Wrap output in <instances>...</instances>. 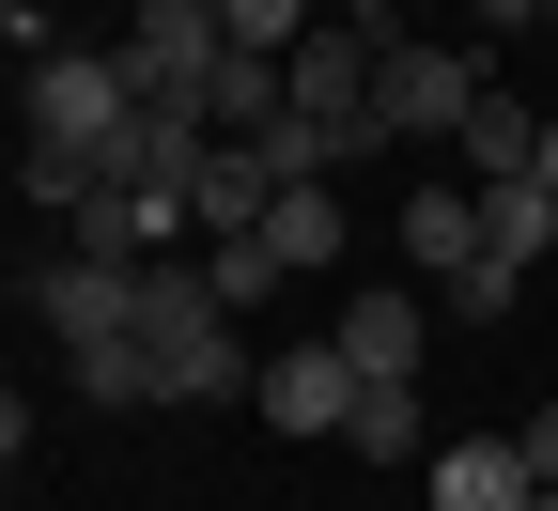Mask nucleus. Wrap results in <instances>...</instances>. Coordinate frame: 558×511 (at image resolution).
Wrapping results in <instances>:
<instances>
[{"instance_id": "f257e3e1", "label": "nucleus", "mask_w": 558, "mask_h": 511, "mask_svg": "<svg viewBox=\"0 0 558 511\" xmlns=\"http://www.w3.org/2000/svg\"><path fill=\"white\" fill-rule=\"evenodd\" d=\"M140 341H156V403H248V388H264V356H248V326L218 311L202 248L140 279Z\"/></svg>"}, {"instance_id": "f03ea898", "label": "nucleus", "mask_w": 558, "mask_h": 511, "mask_svg": "<svg viewBox=\"0 0 558 511\" xmlns=\"http://www.w3.org/2000/svg\"><path fill=\"white\" fill-rule=\"evenodd\" d=\"M497 94L481 78V47H435V32H388V62H373V139L403 156V139H465V109Z\"/></svg>"}, {"instance_id": "7ed1b4c3", "label": "nucleus", "mask_w": 558, "mask_h": 511, "mask_svg": "<svg viewBox=\"0 0 558 511\" xmlns=\"http://www.w3.org/2000/svg\"><path fill=\"white\" fill-rule=\"evenodd\" d=\"M140 279H156V264H78V248H62V264L16 279V295H32V326L62 356H94V341H140Z\"/></svg>"}, {"instance_id": "20e7f679", "label": "nucleus", "mask_w": 558, "mask_h": 511, "mask_svg": "<svg viewBox=\"0 0 558 511\" xmlns=\"http://www.w3.org/2000/svg\"><path fill=\"white\" fill-rule=\"evenodd\" d=\"M124 62H140V109H202V78L233 62V32H218V0H140Z\"/></svg>"}, {"instance_id": "39448f33", "label": "nucleus", "mask_w": 558, "mask_h": 511, "mask_svg": "<svg viewBox=\"0 0 558 511\" xmlns=\"http://www.w3.org/2000/svg\"><path fill=\"white\" fill-rule=\"evenodd\" d=\"M248 403H264L279 434H311V450H341V418H357V356H341V341H279Z\"/></svg>"}, {"instance_id": "423d86ee", "label": "nucleus", "mask_w": 558, "mask_h": 511, "mask_svg": "<svg viewBox=\"0 0 558 511\" xmlns=\"http://www.w3.org/2000/svg\"><path fill=\"white\" fill-rule=\"evenodd\" d=\"M341 356H357V388H418V341H435V311L403 295V279H357L341 295V326H326Z\"/></svg>"}, {"instance_id": "0eeeda50", "label": "nucleus", "mask_w": 558, "mask_h": 511, "mask_svg": "<svg viewBox=\"0 0 558 511\" xmlns=\"http://www.w3.org/2000/svg\"><path fill=\"white\" fill-rule=\"evenodd\" d=\"M264 217H279L264 139H218V156H202V186H186V248H233V233H264Z\"/></svg>"}, {"instance_id": "6e6552de", "label": "nucleus", "mask_w": 558, "mask_h": 511, "mask_svg": "<svg viewBox=\"0 0 558 511\" xmlns=\"http://www.w3.org/2000/svg\"><path fill=\"white\" fill-rule=\"evenodd\" d=\"M543 480H527V450L512 434H450L435 465H418V511H527Z\"/></svg>"}, {"instance_id": "1a4fd4ad", "label": "nucleus", "mask_w": 558, "mask_h": 511, "mask_svg": "<svg viewBox=\"0 0 558 511\" xmlns=\"http://www.w3.org/2000/svg\"><path fill=\"white\" fill-rule=\"evenodd\" d=\"M403 264H435V279L481 264V186H465V171H418V186H403Z\"/></svg>"}, {"instance_id": "9d476101", "label": "nucleus", "mask_w": 558, "mask_h": 511, "mask_svg": "<svg viewBox=\"0 0 558 511\" xmlns=\"http://www.w3.org/2000/svg\"><path fill=\"white\" fill-rule=\"evenodd\" d=\"M264 248H279V279H326L341 248H357V217H341V186H279V217H264Z\"/></svg>"}, {"instance_id": "9b49d317", "label": "nucleus", "mask_w": 558, "mask_h": 511, "mask_svg": "<svg viewBox=\"0 0 558 511\" xmlns=\"http://www.w3.org/2000/svg\"><path fill=\"white\" fill-rule=\"evenodd\" d=\"M450 171H465V186H527V171H543V124H527L512 94H481L465 139H450Z\"/></svg>"}, {"instance_id": "f8f14e48", "label": "nucleus", "mask_w": 558, "mask_h": 511, "mask_svg": "<svg viewBox=\"0 0 558 511\" xmlns=\"http://www.w3.org/2000/svg\"><path fill=\"white\" fill-rule=\"evenodd\" d=\"M481 264H558V186H481Z\"/></svg>"}, {"instance_id": "ddd939ff", "label": "nucleus", "mask_w": 558, "mask_h": 511, "mask_svg": "<svg viewBox=\"0 0 558 511\" xmlns=\"http://www.w3.org/2000/svg\"><path fill=\"white\" fill-rule=\"evenodd\" d=\"M341 465H435V434H418V388H357V418H341Z\"/></svg>"}, {"instance_id": "4468645a", "label": "nucleus", "mask_w": 558, "mask_h": 511, "mask_svg": "<svg viewBox=\"0 0 558 511\" xmlns=\"http://www.w3.org/2000/svg\"><path fill=\"white\" fill-rule=\"evenodd\" d=\"M218 32H233L248 62H295V47L326 32V0H218Z\"/></svg>"}, {"instance_id": "2eb2a0df", "label": "nucleus", "mask_w": 558, "mask_h": 511, "mask_svg": "<svg viewBox=\"0 0 558 511\" xmlns=\"http://www.w3.org/2000/svg\"><path fill=\"white\" fill-rule=\"evenodd\" d=\"M202 279H218V311L248 326V311L279 295V248H264V233H233V248H202Z\"/></svg>"}, {"instance_id": "dca6fc26", "label": "nucleus", "mask_w": 558, "mask_h": 511, "mask_svg": "<svg viewBox=\"0 0 558 511\" xmlns=\"http://www.w3.org/2000/svg\"><path fill=\"white\" fill-rule=\"evenodd\" d=\"M435 311H450V326H497V311H512V264H465V279H435Z\"/></svg>"}, {"instance_id": "f3484780", "label": "nucleus", "mask_w": 558, "mask_h": 511, "mask_svg": "<svg viewBox=\"0 0 558 511\" xmlns=\"http://www.w3.org/2000/svg\"><path fill=\"white\" fill-rule=\"evenodd\" d=\"M512 450H527V480L558 496V403H527V418H512Z\"/></svg>"}, {"instance_id": "a211bd4d", "label": "nucleus", "mask_w": 558, "mask_h": 511, "mask_svg": "<svg viewBox=\"0 0 558 511\" xmlns=\"http://www.w3.org/2000/svg\"><path fill=\"white\" fill-rule=\"evenodd\" d=\"M465 16H481V32H543V0H465Z\"/></svg>"}, {"instance_id": "6ab92c4d", "label": "nucleus", "mask_w": 558, "mask_h": 511, "mask_svg": "<svg viewBox=\"0 0 558 511\" xmlns=\"http://www.w3.org/2000/svg\"><path fill=\"white\" fill-rule=\"evenodd\" d=\"M326 16H341V32H403V0H326Z\"/></svg>"}, {"instance_id": "aec40b11", "label": "nucleus", "mask_w": 558, "mask_h": 511, "mask_svg": "<svg viewBox=\"0 0 558 511\" xmlns=\"http://www.w3.org/2000/svg\"><path fill=\"white\" fill-rule=\"evenodd\" d=\"M527 186H558V124H543V171H527Z\"/></svg>"}, {"instance_id": "412c9836", "label": "nucleus", "mask_w": 558, "mask_h": 511, "mask_svg": "<svg viewBox=\"0 0 558 511\" xmlns=\"http://www.w3.org/2000/svg\"><path fill=\"white\" fill-rule=\"evenodd\" d=\"M543 32H558V0H543Z\"/></svg>"}, {"instance_id": "4be33fe9", "label": "nucleus", "mask_w": 558, "mask_h": 511, "mask_svg": "<svg viewBox=\"0 0 558 511\" xmlns=\"http://www.w3.org/2000/svg\"><path fill=\"white\" fill-rule=\"evenodd\" d=\"M527 511H558V496H527Z\"/></svg>"}]
</instances>
